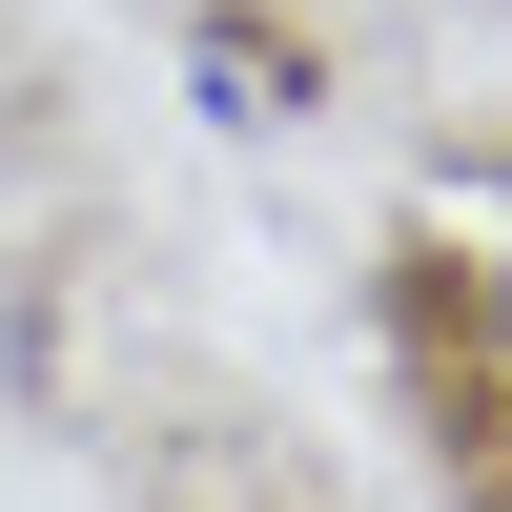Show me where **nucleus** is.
<instances>
[{
  "instance_id": "f03ea898",
  "label": "nucleus",
  "mask_w": 512,
  "mask_h": 512,
  "mask_svg": "<svg viewBox=\"0 0 512 512\" xmlns=\"http://www.w3.org/2000/svg\"><path fill=\"white\" fill-rule=\"evenodd\" d=\"M451 369H472V410L512 431V205H492V246L451 267Z\"/></svg>"
},
{
  "instance_id": "f257e3e1",
  "label": "nucleus",
  "mask_w": 512,
  "mask_h": 512,
  "mask_svg": "<svg viewBox=\"0 0 512 512\" xmlns=\"http://www.w3.org/2000/svg\"><path fill=\"white\" fill-rule=\"evenodd\" d=\"M185 103L226 123V144H287V123L328 103V41L267 21V0H185Z\"/></svg>"
}]
</instances>
